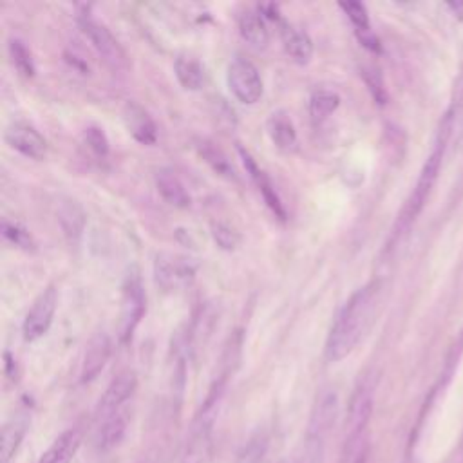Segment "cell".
Masks as SVG:
<instances>
[{"label": "cell", "mask_w": 463, "mask_h": 463, "mask_svg": "<svg viewBox=\"0 0 463 463\" xmlns=\"http://www.w3.org/2000/svg\"><path fill=\"white\" fill-rule=\"evenodd\" d=\"M280 38H282L284 51L295 63L298 65L309 63L313 56V42L306 31L280 20Z\"/></svg>", "instance_id": "obj_15"}, {"label": "cell", "mask_w": 463, "mask_h": 463, "mask_svg": "<svg viewBox=\"0 0 463 463\" xmlns=\"http://www.w3.org/2000/svg\"><path fill=\"white\" fill-rule=\"evenodd\" d=\"M156 188L159 192V195L175 208H188L192 203V197L188 194V190L184 188L183 181L175 175L174 170L170 168H159L156 172Z\"/></svg>", "instance_id": "obj_17"}, {"label": "cell", "mask_w": 463, "mask_h": 463, "mask_svg": "<svg viewBox=\"0 0 463 463\" xmlns=\"http://www.w3.org/2000/svg\"><path fill=\"white\" fill-rule=\"evenodd\" d=\"M338 414V394L335 389H324L318 392L309 414L306 430V452L311 463H318L324 456L327 438L333 430Z\"/></svg>", "instance_id": "obj_4"}, {"label": "cell", "mask_w": 463, "mask_h": 463, "mask_svg": "<svg viewBox=\"0 0 463 463\" xmlns=\"http://www.w3.org/2000/svg\"><path fill=\"white\" fill-rule=\"evenodd\" d=\"M81 445V432L78 429L63 430L42 454L38 463H72Z\"/></svg>", "instance_id": "obj_18"}, {"label": "cell", "mask_w": 463, "mask_h": 463, "mask_svg": "<svg viewBox=\"0 0 463 463\" xmlns=\"http://www.w3.org/2000/svg\"><path fill=\"white\" fill-rule=\"evenodd\" d=\"M239 33L241 36L257 51L266 49L269 43V33L262 20V14L255 11H244L239 16Z\"/></svg>", "instance_id": "obj_22"}, {"label": "cell", "mask_w": 463, "mask_h": 463, "mask_svg": "<svg viewBox=\"0 0 463 463\" xmlns=\"http://www.w3.org/2000/svg\"><path fill=\"white\" fill-rule=\"evenodd\" d=\"M277 463H300V461L295 459V458H282V459L277 461Z\"/></svg>", "instance_id": "obj_33"}, {"label": "cell", "mask_w": 463, "mask_h": 463, "mask_svg": "<svg viewBox=\"0 0 463 463\" xmlns=\"http://www.w3.org/2000/svg\"><path fill=\"white\" fill-rule=\"evenodd\" d=\"M5 143L29 159H43L47 154L45 137L29 123L14 121L5 128Z\"/></svg>", "instance_id": "obj_11"}, {"label": "cell", "mask_w": 463, "mask_h": 463, "mask_svg": "<svg viewBox=\"0 0 463 463\" xmlns=\"http://www.w3.org/2000/svg\"><path fill=\"white\" fill-rule=\"evenodd\" d=\"M56 304H58V291L54 286L45 288L34 298L31 309L25 315L24 326H22V333L27 342L38 340L40 336H43L49 331L52 318H54Z\"/></svg>", "instance_id": "obj_8"}, {"label": "cell", "mask_w": 463, "mask_h": 463, "mask_svg": "<svg viewBox=\"0 0 463 463\" xmlns=\"http://www.w3.org/2000/svg\"><path fill=\"white\" fill-rule=\"evenodd\" d=\"M239 154H241V157H242V163H244L246 172L250 174V177H251L253 183L257 184V188H259V192L262 194V197H264L266 204L269 206V210H271L280 221H284V219H286V210H284V204H282V201H280V197H279V194H277L273 183L269 181V177L257 166L255 159L248 154V150H244V148L239 146Z\"/></svg>", "instance_id": "obj_14"}, {"label": "cell", "mask_w": 463, "mask_h": 463, "mask_svg": "<svg viewBox=\"0 0 463 463\" xmlns=\"http://www.w3.org/2000/svg\"><path fill=\"white\" fill-rule=\"evenodd\" d=\"M110 356V338L105 331H98L90 336L85 354H83V364H81V382H90L94 380L101 369L105 367L107 360Z\"/></svg>", "instance_id": "obj_13"}, {"label": "cell", "mask_w": 463, "mask_h": 463, "mask_svg": "<svg viewBox=\"0 0 463 463\" xmlns=\"http://www.w3.org/2000/svg\"><path fill=\"white\" fill-rule=\"evenodd\" d=\"M2 235L9 242H13V244H16V246H20L24 250H31L34 246L31 233L24 226H20L18 222H11V221L4 219L2 221Z\"/></svg>", "instance_id": "obj_28"}, {"label": "cell", "mask_w": 463, "mask_h": 463, "mask_svg": "<svg viewBox=\"0 0 463 463\" xmlns=\"http://www.w3.org/2000/svg\"><path fill=\"white\" fill-rule=\"evenodd\" d=\"M212 237H213L215 244L222 250H235L241 242L239 232H235L232 226L219 222V221L212 222Z\"/></svg>", "instance_id": "obj_29"}, {"label": "cell", "mask_w": 463, "mask_h": 463, "mask_svg": "<svg viewBox=\"0 0 463 463\" xmlns=\"http://www.w3.org/2000/svg\"><path fill=\"white\" fill-rule=\"evenodd\" d=\"M58 221L71 242H78L85 226V213L74 201H63L58 208Z\"/></svg>", "instance_id": "obj_24"}, {"label": "cell", "mask_w": 463, "mask_h": 463, "mask_svg": "<svg viewBox=\"0 0 463 463\" xmlns=\"http://www.w3.org/2000/svg\"><path fill=\"white\" fill-rule=\"evenodd\" d=\"M83 139H85V143L89 145V148H90L96 156L105 157V156L109 154V139H107L103 128L94 127V125H92V127H87L85 132H83Z\"/></svg>", "instance_id": "obj_30"}, {"label": "cell", "mask_w": 463, "mask_h": 463, "mask_svg": "<svg viewBox=\"0 0 463 463\" xmlns=\"http://www.w3.org/2000/svg\"><path fill=\"white\" fill-rule=\"evenodd\" d=\"M351 463H369V452H367V447H364L353 459Z\"/></svg>", "instance_id": "obj_32"}, {"label": "cell", "mask_w": 463, "mask_h": 463, "mask_svg": "<svg viewBox=\"0 0 463 463\" xmlns=\"http://www.w3.org/2000/svg\"><path fill=\"white\" fill-rule=\"evenodd\" d=\"M7 49H9V58H11V63L14 65V69L22 76L31 78L34 74V61H33V54L27 49V45L18 38H11Z\"/></svg>", "instance_id": "obj_27"}, {"label": "cell", "mask_w": 463, "mask_h": 463, "mask_svg": "<svg viewBox=\"0 0 463 463\" xmlns=\"http://www.w3.org/2000/svg\"><path fill=\"white\" fill-rule=\"evenodd\" d=\"M374 391H376V378L374 374H365L356 383L345 416V439H344V456L349 461L365 447L364 436L367 423L373 414L374 405Z\"/></svg>", "instance_id": "obj_3"}, {"label": "cell", "mask_w": 463, "mask_h": 463, "mask_svg": "<svg viewBox=\"0 0 463 463\" xmlns=\"http://www.w3.org/2000/svg\"><path fill=\"white\" fill-rule=\"evenodd\" d=\"M266 454V439L262 436H257L250 439V443L242 449L235 463H262Z\"/></svg>", "instance_id": "obj_31"}, {"label": "cell", "mask_w": 463, "mask_h": 463, "mask_svg": "<svg viewBox=\"0 0 463 463\" xmlns=\"http://www.w3.org/2000/svg\"><path fill=\"white\" fill-rule=\"evenodd\" d=\"M195 262L188 257L172 255V253H161L156 257L154 262V275L157 286L163 289H179L192 282L195 277Z\"/></svg>", "instance_id": "obj_9"}, {"label": "cell", "mask_w": 463, "mask_h": 463, "mask_svg": "<svg viewBox=\"0 0 463 463\" xmlns=\"http://www.w3.org/2000/svg\"><path fill=\"white\" fill-rule=\"evenodd\" d=\"M226 81L230 87V92L244 105H253L262 96V78L257 71V67L246 60L237 56L230 65L226 72Z\"/></svg>", "instance_id": "obj_6"}, {"label": "cell", "mask_w": 463, "mask_h": 463, "mask_svg": "<svg viewBox=\"0 0 463 463\" xmlns=\"http://www.w3.org/2000/svg\"><path fill=\"white\" fill-rule=\"evenodd\" d=\"M340 105V96L329 89H318L309 98V114L315 121H322L331 116Z\"/></svg>", "instance_id": "obj_26"}, {"label": "cell", "mask_w": 463, "mask_h": 463, "mask_svg": "<svg viewBox=\"0 0 463 463\" xmlns=\"http://www.w3.org/2000/svg\"><path fill=\"white\" fill-rule=\"evenodd\" d=\"M29 425V418L27 414L20 412L16 416H13L11 420L5 421L4 429H2V447H0V459L2 463H9L11 458L14 456L16 449L20 447L25 430Z\"/></svg>", "instance_id": "obj_21"}, {"label": "cell", "mask_w": 463, "mask_h": 463, "mask_svg": "<svg viewBox=\"0 0 463 463\" xmlns=\"http://www.w3.org/2000/svg\"><path fill=\"white\" fill-rule=\"evenodd\" d=\"M174 72L181 87L186 90H199L204 83L203 65L192 56H177L174 61Z\"/></svg>", "instance_id": "obj_23"}, {"label": "cell", "mask_w": 463, "mask_h": 463, "mask_svg": "<svg viewBox=\"0 0 463 463\" xmlns=\"http://www.w3.org/2000/svg\"><path fill=\"white\" fill-rule=\"evenodd\" d=\"M197 150H199V154L203 156V159L219 174V175H222V177H226V179H237V174H235V168H233V165L230 163V159L226 157V154L221 150V148H217L213 143H210V141H206V139H201L199 143H197Z\"/></svg>", "instance_id": "obj_25"}, {"label": "cell", "mask_w": 463, "mask_h": 463, "mask_svg": "<svg viewBox=\"0 0 463 463\" xmlns=\"http://www.w3.org/2000/svg\"><path fill=\"white\" fill-rule=\"evenodd\" d=\"M121 119L128 134L141 145H154L157 139V127L152 116L136 101H127L121 109Z\"/></svg>", "instance_id": "obj_12"}, {"label": "cell", "mask_w": 463, "mask_h": 463, "mask_svg": "<svg viewBox=\"0 0 463 463\" xmlns=\"http://www.w3.org/2000/svg\"><path fill=\"white\" fill-rule=\"evenodd\" d=\"M145 313V291L141 286L139 277L132 275L127 279L121 295V307H119V338L123 342L132 338L141 317Z\"/></svg>", "instance_id": "obj_7"}, {"label": "cell", "mask_w": 463, "mask_h": 463, "mask_svg": "<svg viewBox=\"0 0 463 463\" xmlns=\"http://www.w3.org/2000/svg\"><path fill=\"white\" fill-rule=\"evenodd\" d=\"M340 9L347 14L351 24L354 25L360 43L364 47H367L369 51L378 52L380 51V42H378L376 34L371 29V22H369V14H367L365 5L360 4V2H342Z\"/></svg>", "instance_id": "obj_19"}, {"label": "cell", "mask_w": 463, "mask_h": 463, "mask_svg": "<svg viewBox=\"0 0 463 463\" xmlns=\"http://www.w3.org/2000/svg\"><path fill=\"white\" fill-rule=\"evenodd\" d=\"M266 130L273 145L282 152H293L298 145L295 125L286 110H275L268 116Z\"/></svg>", "instance_id": "obj_16"}, {"label": "cell", "mask_w": 463, "mask_h": 463, "mask_svg": "<svg viewBox=\"0 0 463 463\" xmlns=\"http://www.w3.org/2000/svg\"><path fill=\"white\" fill-rule=\"evenodd\" d=\"M137 387V378L132 371L119 373L105 389L96 407V421H101L125 409V403L132 398Z\"/></svg>", "instance_id": "obj_10"}, {"label": "cell", "mask_w": 463, "mask_h": 463, "mask_svg": "<svg viewBox=\"0 0 463 463\" xmlns=\"http://www.w3.org/2000/svg\"><path fill=\"white\" fill-rule=\"evenodd\" d=\"M378 304V284L371 282L356 289L342 306L326 342V358L340 362L362 340L369 329Z\"/></svg>", "instance_id": "obj_1"}, {"label": "cell", "mask_w": 463, "mask_h": 463, "mask_svg": "<svg viewBox=\"0 0 463 463\" xmlns=\"http://www.w3.org/2000/svg\"><path fill=\"white\" fill-rule=\"evenodd\" d=\"M127 423H128V414L127 409L101 420L96 421V443L99 449L109 450L112 447H116L127 430Z\"/></svg>", "instance_id": "obj_20"}, {"label": "cell", "mask_w": 463, "mask_h": 463, "mask_svg": "<svg viewBox=\"0 0 463 463\" xmlns=\"http://www.w3.org/2000/svg\"><path fill=\"white\" fill-rule=\"evenodd\" d=\"M78 25L81 29V33L85 34V38L90 42V45L96 49V52L103 58V61L107 65H110L112 69H125L128 65L127 54L123 51V47L119 45V42L112 36V33L99 22H96L90 16H80L78 18Z\"/></svg>", "instance_id": "obj_5"}, {"label": "cell", "mask_w": 463, "mask_h": 463, "mask_svg": "<svg viewBox=\"0 0 463 463\" xmlns=\"http://www.w3.org/2000/svg\"><path fill=\"white\" fill-rule=\"evenodd\" d=\"M452 134V118L450 114L447 112L445 118L441 119L439 123V128L436 132V137H434V145H432V150L420 172V177L416 181V186L403 208V213L400 217V224L403 228H407L414 219L416 215L421 212L436 179H438V174H439V166H441V161H443V156H445V148L449 145V137Z\"/></svg>", "instance_id": "obj_2"}]
</instances>
